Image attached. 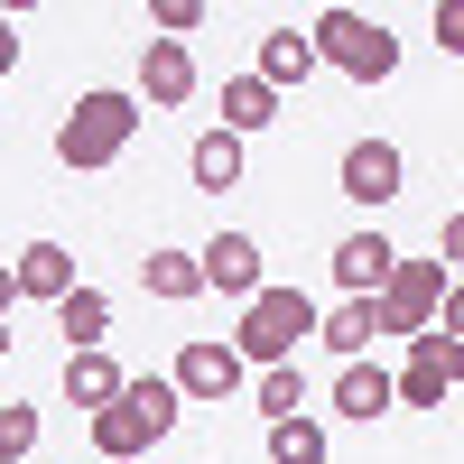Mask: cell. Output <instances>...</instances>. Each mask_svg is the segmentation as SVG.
I'll return each instance as SVG.
<instances>
[{"label":"cell","instance_id":"cell-1","mask_svg":"<svg viewBox=\"0 0 464 464\" xmlns=\"http://www.w3.org/2000/svg\"><path fill=\"white\" fill-rule=\"evenodd\" d=\"M130 130H140V93L93 84V93H74V111L56 121V159H65L74 177H93V168H111V159L130 149Z\"/></svg>","mask_w":464,"mask_h":464},{"label":"cell","instance_id":"cell-2","mask_svg":"<svg viewBox=\"0 0 464 464\" xmlns=\"http://www.w3.org/2000/svg\"><path fill=\"white\" fill-rule=\"evenodd\" d=\"M306 47H316V65L353 74V84H391V74H400V37H391V19H372V10H316V19H306Z\"/></svg>","mask_w":464,"mask_h":464},{"label":"cell","instance_id":"cell-3","mask_svg":"<svg viewBox=\"0 0 464 464\" xmlns=\"http://www.w3.org/2000/svg\"><path fill=\"white\" fill-rule=\"evenodd\" d=\"M177 381L168 372H140V381H121V400H111L102 418H93V455H111V464H130V455H149L168 428H177Z\"/></svg>","mask_w":464,"mask_h":464},{"label":"cell","instance_id":"cell-4","mask_svg":"<svg viewBox=\"0 0 464 464\" xmlns=\"http://www.w3.org/2000/svg\"><path fill=\"white\" fill-rule=\"evenodd\" d=\"M316 334V297L306 288H260L251 306H242V334H232V353H242L251 372H279V362H297V343Z\"/></svg>","mask_w":464,"mask_h":464},{"label":"cell","instance_id":"cell-5","mask_svg":"<svg viewBox=\"0 0 464 464\" xmlns=\"http://www.w3.org/2000/svg\"><path fill=\"white\" fill-rule=\"evenodd\" d=\"M372 306H381V334H428L437 306H446V260H409V251H400L391 288H381Z\"/></svg>","mask_w":464,"mask_h":464},{"label":"cell","instance_id":"cell-6","mask_svg":"<svg viewBox=\"0 0 464 464\" xmlns=\"http://www.w3.org/2000/svg\"><path fill=\"white\" fill-rule=\"evenodd\" d=\"M177 400L186 409H214V400H232V391H242V381H251V362L242 353H232V343H214V334H196V343H186V353H177Z\"/></svg>","mask_w":464,"mask_h":464},{"label":"cell","instance_id":"cell-7","mask_svg":"<svg viewBox=\"0 0 464 464\" xmlns=\"http://www.w3.org/2000/svg\"><path fill=\"white\" fill-rule=\"evenodd\" d=\"M334 186H343V196H353V205H391L400 196V186H409V159H400V140H353V149H343V168H334Z\"/></svg>","mask_w":464,"mask_h":464},{"label":"cell","instance_id":"cell-8","mask_svg":"<svg viewBox=\"0 0 464 464\" xmlns=\"http://www.w3.org/2000/svg\"><path fill=\"white\" fill-rule=\"evenodd\" d=\"M391 269H400V242H391V232H343V242H334V288H343V297H381V288H391Z\"/></svg>","mask_w":464,"mask_h":464},{"label":"cell","instance_id":"cell-9","mask_svg":"<svg viewBox=\"0 0 464 464\" xmlns=\"http://www.w3.org/2000/svg\"><path fill=\"white\" fill-rule=\"evenodd\" d=\"M196 269H205V288H223V297H260L269 279H260V242H251V232H214V242L196 251Z\"/></svg>","mask_w":464,"mask_h":464},{"label":"cell","instance_id":"cell-10","mask_svg":"<svg viewBox=\"0 0 464 464\" xmlns=\"http://www.w3.org/2000/svg\"><path fill=\"white\" fill-rule=\"evenodd\" d=\"M186 93H196V56H186L177 37H149V47H140V102L177 111Z\"/></svg>","mask_w":464,"mask_h":464},{"label":"cell","instance_id":"cell-11","mask_svg":"<svg viewBox=\"0 0 464 464\" xmlns=\"http://www.w3.org/2000/svg\"><path fill=\"white\" fill-rule=\"evenodd\" d=\"M10 279H19V297H74V288H84V279H74V251L65 242H28L19 260H10Z\"/></svg>","mask_w":464,"mask_h":464},{"label":"cell","instance_id":"cell-12","mask_svg":"<svg viewBox=\"0 0 464 464\" xmlns=\"http://www.w3.org/2000/svg\"><path fill=\"white\" fill-rule=\"evenodd\" d=\"M251 74H260L269 93H288V84H306V74H316V47H306V28H297V19H279V28L260 37V65H251Z\"/></svg>","mask_w":464,"mask_h":464},{"label":"cell","instance_id":"cell-13","mask_svg":"<svg viewBox=\"0 0 464 464\" xmlns=\"http://www.w3.org/2000/svg\"><path fill=\"white\" fill-rule=\"evenodd\" d=\"M334 409L372 428V418H391V409H400V391H391V372H381V362H343V372H334Z\"/></svg>","mask_w":464,"mask_h":464},{"label":"cell","instance_id":"cell-14","mask_svg":"<svg viewBox=\"0 0 464 464\" xmlns=\"http://www.w3.org/2000/svg\"><path fill=\"white\" fill-rule=\"evenodd\" d=\"M56 334H65V353H102V334H111V297H102V288L56 297Z\"/></svg>","mask_w":464,"mask_h":464},{"label":"cell","instance_id":"cell-15","mask_svg":"<svg viewBox=\"0 0 464 464\" xmlns=\"http://www.w3.org/2000/svg\"><path fill=\"white\" fill-rule=\"evenodd\" d=\"M316 334H325V353H343V362H362L372 343H381V306H372V297H343L334 316H316Z\"/></svg>","mask_w":464,"mask_h":464},{"label":"cell","instance_id":"cell-16","mask_svg":"<svg viewBox=\"0 0 464 464\" xmlns=\"http://www.w3.org/2000/svg\"><path fill=\"white\" fill-rule=\"evenodd\" d=\"M121 381H130V372L111 362V353H65V400H74V409H93V418H102L111 400H121Z\"/></svg>","mask_w":464,"mask_h":464},{"label":"cell","instance_id":"cell-17","mask_svg":"<svg viewBox=\"0 0 464 464\" xmlns=\"http://www.w3.org/2000/svg\"><path fill=\"white\" fill-rule=\"evenodd\" d=\"M140 288L168 297V306H186V297H205V269H196V251H168V242H159V251L140 260Z\"/></svg>","mask_w":464,"mask_h":464},{"label":"cell","instance_id":"cell-18","mask_svg":"<svg viewBox=\"0 0 464 464\" xmlns=\"http://www.w3.org/2000/svg\"><path fill=\"white\" fill-rule=\"evenodd\" d=\"M269 121H279V93H269L260 74H232V84H223V130L251 140V130H269Z\"/></svg>","mask_w":464,"mask_h":464},{"label":"cell","instance_id":"cell-19","mask_svg":"<svg viewBox=\"0 0 464 464\" xmlns=\"http://www.w3.org/2000/svg\"><path fill=\"white\" fill-rule=\"evenodd\" d=\"M186 168H196V186H205V196H223V186H242V140H232V130H205Z\"/></svg>","mask_w":464,"mask_h":464},{"label":"cell","instance_id":"cell-20","mask_svg":"<svg viewBox=\"0 0 464 464\" xmlns=\"http://www.w3.org/2000/svg\"><path fill=\"white\" fill-rule=\"evenodd\" d=\"M260 418H269V428H279V418H306V372L297 362H279V372H260Z\"/></svg>","mask_w":464,"mask_h":464},{"label":"cell","instance_id":"cell-21","mask_svg":"<svg viewBox=\"0 0 464 464\" xmlns=\"http://www.w3.org/2000/svg\"><path fill=\"white\" fill-rule=\"evenodd\" d=\"M269 464H325V428L316 418H279L269 428Z\"/></svg>","mask_w":464,"mask_h":464},{"label":"cell","instance_id":"cell-22","mask_svg":"<svg viewBox=\"0 0 464 464\" xmlns=\"http://www.w3.org/2000/svg\"><path fill=\"white\" fill-rule=\"evenodd\" d=\"M409 362H418V372H437L446 391H464V343H455V334H437V325H428V334H409Z\"/></svg>","mask_w":464,"mask_h":464},{"label":"cell","instance_id":"cell-23","mask_svg":"<svg viewBox=\"0 0 464 464\" xmlns=\"http://www.w3.org/2000/svg\"><path fill=\"white\" fill-rule=\"evenodd\" d=\"M28 455H37V409L10 400V409H0V464H28Z\"/></svg>","mask_w":464,"mask_h":464},{"label":"cell","instance_id":"cell-24","mask_svg":"<svg viewBox=\"0 0 464 464\" xmlns=\"http://www.w3.org/2000/svg\"><path fill=\"white\" fill-rule=\"evenodd\" d=\"M149 28H159V37H177V47H186V37L205 28V0H159V10H149Z\"/></svg>","mask_w":464,"mask_h":464},{"label":"cell","instance_id":"cell-25","mask_svg":"<svg viewBox=\"0 0 464 464\" xmlns=\"http://www.w3.org/2000/svg\"><path fill=\"white\" fill-rule=\"evenodd\" d=\"M437 47L464 56V0H437Z\"/></svg>","mask_w":464,"mask_h":464},{"label":"cell","instance_id":"cell-26","mask_svg":"<svg viewBox=\"0 0 464 464\" xmlns=\"http://www.w3.org/2000/svg\"><path fill=\"white\" fill-rule=\"evenodd\" d=\"M437 334H455V343H464V279H455V288H446V306H437Z\"/></svg>","mask_w":464,"mask_h":464},{"label":"cell","instance_id":"cell-27","mask_svg":"<svg viewBox=\"0 0 464 464\" xmlns=\"http://www.w3.org/2000/svg\"><path fill=\"white\" fill-rule=\"evenodd\" d=\"M437 260H464V214H446V223H437Z\"/></svg>","mask_w":464,"mask_h":464},{"label":"cell","instance_id":"cell-28","mask_svg":"<svg viewBox=\"0 0 464 464\" xmlns=\"http://www.w3.org/2000/svg\"><path fill=\"white\" fill-rule=\"evenodd\" d=\"M10 306H19V279H10V260H0V325H10Z\"/></svg>","mask_w":464,"mask_h":464},{"label":"cell","instance_id":"cell-29","mask_svg":"<svg viewBox=\"0 0 464 464\" xmlns=\"http://www.w3.org/2000/svg\"><path fill=\"white\" fill-rule=\"evenodd\" d=\"M10 65H19V28L0 19V74H10Z\"/></svg>","mask_w":464,"mask_h":464},{"label":"cell","instance_id":"cell-30","mask_svg":"<svg viewBox=\"0 0 464 464\" xmlns=\"http://www.w3.org/2000/svg\"><path fill=\"white\" fill-rule=\"evenodd\" d=\"M0 353H10V325H0Z\"/></svg>","mask_w":464,"mask_h":464}]
</instances>
